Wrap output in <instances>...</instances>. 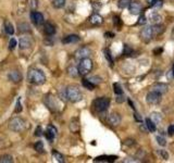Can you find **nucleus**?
<instances>
[{
  "label": "nucleus",
  "instance_id": "1",
  "mask_svg": "<svg viewBox=\"0 0 174 163\" xmlns=\"http://www.w3.org/2000/svg\"><path fill=\"white\" fill-rule=\"evenodd\" d=\"M28 81L35 85H41L46 82V76L40 70L38 69H31L28 72Z\"/></svg>",
  "mask_w": 174,
  "mask_h": 163
},
{
  "label": "nucleus",
  "instance_id": "2",
  "mask_svg": "<svg viewBox=\"0 0 174 163\" xmlns=\"http://www.w3.org/2000/svg\"><path fill=\"white\" fill-rule=\"evenodd\" d=\"M65 94H67V98L71 102H78L82 99V94H81L80 89L74 85L69 86L65 90Z\"/></svg>",
  "mask_w": 174,
  "mask_h": 163
},
{
  "label": "nucleus",
  "instance_id": "3",
  "mask_svg": "<svg viewBox=\"0 0 174 163\" xmlns=\"http://www.w3.org/2000/svg\"><path fill=\"white\" fill-rule=\"evenodd\" d=\"M9 128L13 132H23L26 128V122L21 118H14L9 122Z\"/></svg>",
  "mask_w": 174,
  "mask_h": 163
},
{
  "label": "nucleus",
  "instance_id": "4",
  "mask_svg": "<svg viewBox=\"0 0 174 163\" xmlns=\"http://www.w3.org/2000/svg\"><path fill=\"white\" fill-rule=\"evenodd\" d=\"M92 69V61L90 60L89 58L86 59H82L80 62V65H78V73L81 75H87Z\"/></svg>",
  "mask_w": 174,
  "mask_h": 163
},
{
  "label": "nucleus",
  "instance_id": "5",
  "mask_svg": "<svg viewBox=\"0 0 174 163\" xmlns=\"http://www.w3.org/2000/svg\"><path fill=\"white\" fill-rule=\"evenodd\" d=\"M109 103H110L109 99L106 98V97H101V98H97L96 100L94 101V107L98 112H102L108 109Z\"/></svg>",
  "mask_w": 174,
  "mask_h": 163
},
{
  "label": "nucleus",
  "instance_id": "6",
  "mask_svg": "<svg viewBox=\"0 0 174 163\" xmlns=\"http://www.w3.org/2000/svg\"><path fill=\"white\" fill-rule=\"evenodd\" d=\"M146 101L149 105H158L161 101V94L155 90H151L147 94L146 96Z\"/></svg>",
  "mask_w": 174,
  "mask_h": 163
},
{
  "label": "nucleus",
  "instance_id": "7",
  "mask_svg": "<svg viewBox=\"0 0 174 163\" xmlns=\"http://www.w3.org/2000/svg\"><path fill=\"white\" fill-rule=\"evenodd\" d=\"M153 26H146V27L143 28L142 33H140V37H142V39L145 43H149L151 40V38H153Z\"/></svg>",
  "mask_w": 174,
  "mask_h": 163
},
{
  "label": "nucleus",
  "instance_id": "8",
  "mask_svg": "<svg viewBox=\"0 0 174 163\" xmlns=\"http://www.w3.org/2000/svg\"><path fill=\"white\" fill-rule=\"evenodd\" d=\"M92 54V50L88 47H82L78 50H76L75 52V58L78 59V60H82V59H86L89 58V56Z\"/></svg>",
  "mask_w": 174,
  "mask_h": 163
},
{
  "label": "nucleus",
  "instance_id": "9",
  "mask_svg": "<svg viewBox=\"0 0 174 163\" xmlns=\"http://www.w3.org/2000/svg\"><path fill=\"white\" fill-rule=\"evenodd\" d=\"M129 13H131V14L137 15V14H139L143 10L142 4H140L138 1H132L129 6Z\"/></svg>",
  "mask_w": 174,
  "mask_h": 163
},
{
  "label": "nucleus",
  "instance_id": "10",
  "mask_svg": "<svg viewBox=\"0 0 174 163\" xmlns=\"http://www.w3.org/2000/svg\"><path fill=\"white\" fill-rule=\"evenodd\" d=\"M31 20L35 25H41L44 23V15L39 12H32L31 13Z\"/></svg>",
  "mask_w": 174,
  "mask_h": 163
},
{
  "label": "nucleus",
  "instance_id": "11",
  "mask_svg": "<svg viewBox=\"0 0 174 163\" xmlns=\"http://www.w3.org/2000/svg\"><path fill=\"white\" fill-rule=\"evenodd\" d=\"M56 135H57V128L54 126H52V125H49L45 133L46 138H47L49 142H52V140L54 139V137H56Z\"/></svg>",
  "mask_w": 174,
  "mask_h": 163
},
{
  "label": "nucleus",
  "instance_id": "12",
  "mask_svg": "<svg viewBox=\"0 0 174 163\" xmlns=\"http://www.w3.org/2000/svg\"><path fill=\"white\" fill-rule=\"evenodd\" d=\"M109 123L112 126H118L121 123V116L119 113H112L109 116Z\"/></svg>",
  "mask_w": 174,
  "mask_h": 163
},
{
  "label": "nucleus",
  "instance_id": "13",
  "mask_svg": "<svg viewBox=\"0 0 174 163\" xmlns=\"http://www.w3.org/2000/svg\"><path fill=\"white\" fill-rule=\"evenodd\" d=\"M168 89H169L168 85H166V84H162V83H156L155 85L153 86V90L160 92V94H164V92L168 91Z\"/></svg>",
  "mask_w": 174,
  "mask_h": 163
},
{
  "label": "nucleus",
  "instance_id": "14",
  "mask_svg": "<svg viewBox=\"0 0 174 163\" xmlns=\"http://www.w3.org/2000/svg\"><path fill=\"white\" fill-rule=\"evenodd\" d=\"M8 77H9V80L14 82V83H19L20 81H22V75H21V73H20L19 71L10 72V73H9V75H8Z\"/></svg>",
  "mask_w": 174,
  "mask_h": 163
},
{
  "label": "nucleus",
  "instance_id": "15",
  "mask_svg": "<svg viewBox=\"0 0 174 163\" xmlns=\"http://www.w3.org/2000/svg\"><path fill=\"white\" fill-rule=\"evenodd\" d=\"M161 20H162V17H161V15L159 14V13H157V12H153V13H150L149 14V21L151 22V23L155 25V24H160L161 23Z\"/></svg>",
  "mask_w": 174,
  "mask_h": 163
},
{
  "label": "nucleus",
  "instance_id": "16",
  "mask_svg": "<svg viewBox=\"0 0 174 163\" xmlns=\"http://www.w3.org/2000/svg\"><path fill=\"white\" fill-rule=\"evenodd\" d=\"M80 40V37L78 35H69V36L64 37L62 39V43L63 44H75Z\"/></svg>",
  "mask_w": 174,
  "mask_h": 163
},
{
  "label": "nucleus",
  "instance_id": "17",
  "mask_svg": "<svg viewBox=\"0 0 174 163\" xmlns=\"http://www.w3.org/2000/svg\"><path fill=\"white\" fill-rule=\"evenodd\" d=\"M32 45V41H31L30 37H22L20 39V48L21 49H25V48H28Z\"/></svg>",
  "mask_w": 174,
  "mask_h": 163
},
{
  "label": "nucleus",
  "instance_id": "18",
  "mask_svg": "<svg viewBox=\"0 0 174 163\" xmlns=\"http://www.w3.org/2000/svg\"><path fill=\"white\" fill-rule=\"evenodd\" d=\"M89 22L92 24H94V25H100L103 22V20L99 14H92V16L89 17Z\"/></svg>",
  "mask_w": 174,
  "mask_h": 163
},
{
  "label": "nucleus",
  "instance_id": "19",
  "mask_svg": "<svg viewBox=\"0 0 174 163\" xmlns=\"http://www.w3.org/2000/svg\"><path fill=\"white\" fill-rule=\"evenodd\" d=\"M44 30H45L46 34L50 36V35H54L56 33V27L51 23H46L45 26H44Z\"/></svg>",
  "mask_w": 174,
  "mask_h": 163
},
{
  "label": "nucleus",
  "instance_id": "20",
  "mask_svg": "<svg viewBox=\"0 0 174 163\" xmlns=\"http://www.w3.org/2000/svg\"><path fill=\"white\" fill-rule=\"evenodd\" d=\"M118 159V157H114V156H102V157H98L95 161H105V162H112V161H115Z\"/></svg>",
  "mask_w": 174,
  "mask_h": 163
},
{
  "label": "nucleus",
  "instance_id": "21",
  "mask_svg": "<svg viewBox=\"0 0 174 163\" xmlns=\"http://www.w3.org/2000/svg\"><path fill=\"white\" fill-rule=\"evenodd\" d=\"M70 127H71L72 132H74V133H76V132H78V129H80V123H78V119H73V120L71 121V125H70Z\"/></svg>",
  "mask_w": 174,
  "mask_h": 163
},
{
  "label": "nucleus",
  "instance_id": "22",
  "mask_svg": "<svg viewBox=\"0 0 174 163\" xmlns=\"http://www.w3.org/2000/svg\"><path fill=\"white\" fill-rule=\"evenodd\" d=\"M146 127L148 131L156 132V124L151 119H146Z\"/></svg>",
  "mask_w": 174,
  "mask_h": 163
},
{
  "label": "nucleus",
  "instance_id": "23",
  "mask_svg": "<svg viewBox=\"0 0 174 163\" xmlns=\"http://www.w3.org/2000/svg\"><path fill=\"white\" fill-rule=\"evenodd\" d=\"M150 119L155 123H160L162 121V115L160 113H158V112H153L150 114Z\"/></svg>",
  "mask_w": 174,
  "mask_h": 163
},
{
  "label": "nucleus",
  "instance_id": "24",
  "mask_svg": "<svg viewBox=\"0 0 174 163\" xmlns=\"http://www.w3.org/2000/svg\"><path fill=\"white\" fill-rule=\"evenodd\" d=\"M4 30H6V33L8 35H12L13 33H14V28H13V25L10 23V22H8V21L4 23Z\"/></svg>",
  "mask_w": 174,
  "mask_h": 163
},
{
  "label": "nucleus",
  "instance_id": "25",
  "mask_svg": "<svg viewBox=\"0 0 174 163\" xmlns=\"http://www.w3.org/2000/svg\"><path fill=\"white\" fill-rule=\"evenodd\" d=\"M153 34H161L164 30V26L160 25V24H155L153 26Z\"/></svg>",
  "mask_w": 174,
  "mask_h": 163
},
{
  "label": "nucleus",
  "instance_id": "26",
  "mask_svg": "<svg viewBox=\"0 0 174 163\" xmlns=\"http://www.w3.org/2000/svg\"><path fill=\"white\" fill-rule=\"evenodd\" d=\"M68 73H69L70 76H72V77H76V76L78 75V69H76L75 67H70L69 69H68Z\"/></svg>",
  "mask_w": 174,
  "mask_h": 163
},
{
  "label": "nucleus",
  "instance_id": "27",
  "mask_svg": "<svg viewBox=\"0 0 174 163\" xmlns=\"http://www.w3.org/2000/svg\"><path fill=\"white\" fill-rule=\"evenodd\" d=\"M64 4H65V0H54V1H52V6L57 9L63 8Z\"/></svg>",
  "mask_w": 174,
  "mask_h": 163
},
{
  "label": "nucleus",
  "instance_id": "28",
  "mask_svg": "<svg viewBox=\"0 0 174 163\" xmlns=\"http://www.w3.org/2000/svg\"><path fill=\"white\" fill-rule=\"evenodd\" d=\"M131 2H132V0H119L118 6H119V8H121V9H125L129 6Z\"/></svg>",
  "mask_w": 174,
  "mask_h": 163
},
{
  "label": "nucleus",
  "instance_id": "29",
  "mask_svg": "<svg viewBox=\"0 0 174 163\" xmlns=\"http://www.w3.org/2000/svg\"><path fill=\"white\" fill-rule=\"evenodd\" d=\"M52 156H54V159H56L58 162H60V163L64 162V158H63V156L61 155V153H59L58 151H56V150L52 151Z\"/></svg>",
  "mask_w": 174,
  "mask_h": 163
},
{
  "label": "nucleus",
  "instance_id": "30",
  "mask_svg": "<svg viewBox=\"0 0 174 163\" xmlns=\"http://www.w3.org/2000/svg\"><path fill=\"white\" fill-rule=\"evenodd\" d=\"M35 150L39 153H44L45 152V148H44V144L41 142H37L35 144Z\"/></svg>",
  "mask_w": 174,
  "mask_h": 163
},
{
  "label": "nucleus",
  "instance_id": "31",
  "mask_svg": "<svg viewBox=\"0 0 174 163\" xmlns=\"http://www.w3.org/2000/svg\"><path fill=\"white\" fill-rule=\"evenodd\" d=\"M83 86H84V87H86L87 89L92 90V89L95 88V86H96V85H94V84H92V82H89L88 80H83Z\"/></svg>",
  "mask_w": 174,
  "mask_h": 163
},
{
  "label": "nucleus",
  "instance_id": "32",
  "mask_svg": "<svg viewBox=\"0 0 174 163\" xmlns=\"http://www.w3.org/2000/svg\"><path fill=\"white\" fill-rule=\"evenodd\" d=\"M0 162L1 163H11V162H13V159L11 156H3V157L0 158Z\"/></svg>",
  "mask_w": 174,
  "mask_h": 163
},
{
  "label": "nucleus",
  "instance_id": "33",
  "mask_svg": "<svg viewBox=\"0 0 174 163\" xmlns=\"http://www.w3.org/2000/svg\"><path fill=\"white\" fill-rule=\"evenodd\" d=\"M88 81L92 82L94 85H98V84L101 83V78L98 77V76H92V77L88 78Z\"/></svg>",
  "mask_w": 174,
  "mask_h": 163
},
{
  "label": "nucleus",
  "instance_id": "34",
  "mask_svg": "<svg viewBox=\"0 0 174 163\" xmlns=\"http://www.w3.org/2000/svg\"><path fill=\"white\" fill-rule=\"evenodd\" d=\"M113 90H114V94H116V95H122V88H121V86L119 85L118 83H116V84H113Z\"/></svg>",
  "mask_w": 174,
  "mask_h": 163
},
{
  "label": "nucleus",
  "instance_id": "35",
  "mask_svg": "<svg viewBox=\"0 0 174 163\" xmlns=\"http://www.w3.org/2000/svg\"><path fill=\"white\" fill-rule=\"evenodd\" d=\"M19 27L21 28L22 32H30V30H31L30 25H28V24H26V23H22V24H20Z\"/></svg>",
  "mask_w": 174,
  "mask_h": 163
},
{
  "label": "nucleus",
  "instance_id": "36",
  "mask_svg": "<svg viewBox=\"0 0 174 163\" xmlns=\"http://www.w3.org/2000/svg\"><path fill=\"white\" fill-rule=\"evenodd\" d=\"M157 142H158V144L160 145V146H166V138L163 137V136H161V135H159V136H157Z\"/></svg>",
  "mask_w": 174,
  "mask_h": 163
},
{
  "label": "nucleus",
  "instance_id": "37",
  "mask_svg": "<svg viewBox=\"0 0 174 163\" xmlns=\"http://www.w3.org/2000/svg\"><path fill=\"white\" fill-rule=\"evenodd\" d=\"M105 57H106V59H107V60L109 61L110 65H112V64H113V60H112L111 54H110V51H109V50H106V51H105Z\"/></svg>",
  "mask_w": 174,
  "mask_h": 163
},
{
  "label": "nucleus",
  "instance_id": "38",
  "mask_svg": "<svg viewBox=\"0 0 174 163\" xmlns=\"http://www.w3.org/2000/svg\"><path fill=\"white\" fill-rule=\"evenodd\" d=\"M158 153L161 156L162 159H164V160H168L169 159V155H168V152H167L166 150H160V151H158Z\"/></svg>",
  "mask_w": 174,
  "mask_h": 163
},
{
  "label": "nucleus",
  "instance_id": "39",
  "mask_svg": "<svg viewBox=\"0 0 174 163\" xmlns=\"http://www.w3.org/2000/svg\"><path fill=\"white\" fill-rule=\"evenodd\" d=\"M153 8H160V7L162 6V1H158V0H155L153 2H151V4H150Z\"/></svg>",
  "mask_w": 174,
  "mask_h": 163
},
{
  "label": "nucleus",
  "instance_id": "40",
  "mask_svg": "<svg viewBox=\"0 0 174 163\" xmlns=\"http://www.w3.org/2000/svg\"><path fill=\"white\" fill-rule=\"evenodd\" d=\"M16 45H17L16 40H15L14 38H11L10 39V43H9V47H10V49H14L15 46H16Z\"/></svg>",
  "mask_w": 174,
  "mask_h": 163
},
{
  "label": "nucleus",
  "instance_id": "41",
  "mask_svg": "<svg viewBox=\"0 0 174 163\" xmlns=\"http://www.w3.org/2000/svg\"><path fill=\"white\" fill-rule=\"evenodd\" d=\"M123 54H126V56H129V54H132V49L129 47L127 45H124V49H123Z\"/></svg>",
  "mask_w": 174,
  "mask_h": 163
},
{
  "label": "nucleus",
  "instance_id": "42",
  "mask_svg": "<svg viewBox=\"0 0 174 163\" xmlns=\"http://www.w3.org/2000/svg\"><path fill=\"white\" fill-rule=\"evenodd\" d=\"M22 111V107H21V99H17L16 101V108H15V112H21Z\"/></svg>",
  "mask_w": 174,
  "mask_h": 163
},
{
  "label": "nucleus",
  "instance_id": "43",
  "mask_svg": "<svg viewBox=\"0 0 174 163\" xmlns=\"http://www.w3.org/2000/svg\"><path fill=\"white\" fill-rule=\"evenodd\" d=\"M146 22H147L146 16H145V15H142V16L139 17V20H138V22H137V23L140 25V24H145V23H146Z\"/></svg>",
  "mask_w": 174,
  "mask_h": 163
},
{
  "label": "nucleus",
  "instance_id": "44",
  "mask_svg": "<svg viewBox=\"0 0 174 163\" xmlns=\"http://www.w3.org/2000/svg\"><path fill=\"white\" fill-rule=\"evenodd\" d=\"M168 133H169V135H174V124H172V125H170V126H169V128H168Z\"/></svg>",
  "mask_w": 174,
  "mask_h": 163
},
{
  "label": "nucleus",
  "instance_id": "45",
  "mask_svg": "<svg viewBox=\"0 0 174 163\" xmlns=\"http://www.w3.org/2000/svg\"><path fill=\"white\" fill-rule=\"evenodd\" d=\"M125 145H127V146H133V145H135V140H132V139H126L124 142Z\"/></svg>",
  "mask_w": 174,
  "mask_h": 163
},
{
  "label": "nucleus",
  "instance_id": "46",
  "mask_svg": "<svg viewBox=\"0 0 174 163\" xmlns=\"http://www.w3.org/2000/svg\"><path fill=\"white\" fill-rule=\"evenodd\" d=\"M43 132H41V127H37V129H36V133H35V135L36 136H41L43 135Z\"/></svg>",
  "mask_w": 174,
  "mask_h": 163
},
{
  "label": "nucleus",
  "instance_id": "47",
  "mask_svg": "<svg viewBox=\"0 0 174 163\" xmlns=\"http://www.w3.org/2000/svg\"><path fill=\"white\" fill-rule=\"evenodd\" d=\"M30 2H31V7H32V9H35V8H36V6H37L36 0H30Z\"/></svg>",
  "mask_w": 174,
  "mask_h": 163
},
{
  "label": "nucleus",
  "instance_id": "48",
  "mask_svg": "<svg viewBox=\"0 0 174 163\" xmlns=\"http://www.w3.org/2000/svg\"><path fill=\"white\" fill-rule=\"evenodd\" d=\"M123 100H124V99H123L122 95H119V97H118V99H116V101H118V102H122Z\"/></svg>",
  "mask_w": 174,
  "mask_h": 163
},
{
  "label": "nucleus",
  "instance_id": "49",
  "mask_svg": "<svg viewBox=\"0 0 174 163\" xmlns=\"http://www.w3.org/2000/svg\"><path fill=\"white\" fill-rule=\"evenodd\" d=\"M106 37H107V36H109V37H108V38H112V37H113V34H112V33H106Z\"/></svg>",
  "mask_w": 174,
  "mask_h": 163
},
{
  "label": "nucleus",
  "instance_id": "50",
  "mask_svg": "<svg viewBox=\"0 0 174 163\" xmlns=\"http://www.w3.org/2000/svg\"><path fill=\"white\" fill-rule=\"evenodd\" d=\"M162 51V49H156L155 50V54H158V52H161Z\"/></svg>",
  "mask_w": 174,
  "mask_h": 163
},
{
  "label": "nucleus",
  "instance_id": "51",
  "mask_svg": "<svg viewBox=\"0 0 174 163\" xmlns=\"http://www.w3.org/2000/svg\"><path fill=\"white\" fill-rule=\"evenodd\" d=\"M172 72H173V76H174V64H173V68H172Z\"/></svg>",
  "mask_w": 174,
  "mask_h": 163
}]
</instances>
